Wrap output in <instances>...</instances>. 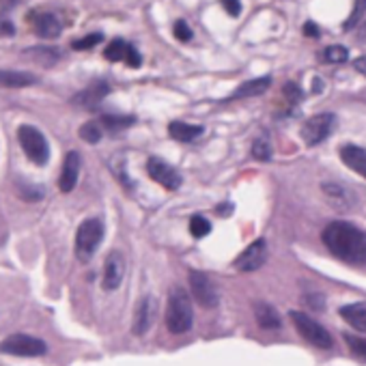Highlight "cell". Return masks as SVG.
Returning <instances> with one entry per match:
<instances>
[{
  "label": "cell",
  "instance_id": "6da1fadb",
  "mask_svg": "<svg viewBox=\"0 0 366 366\" xmlns=\"http://www.w3.org/2000/svg\"><path fill=\"white\" fill-rule=\"evenodd\" d=\"M321 239L336 258L351 265H366V231L355 224L330 222L324 229Z\"/></svg>",
  "mask_w": 366,
  "mask_h": 366
},
{
  "label": "cell",
  "instance_id": "7a4b0ae2",
  "mask_svg": "<svg viewBox=\"0 0 366 366\" xmlns=\"http://www.w3.org/2000/svg\"><path fill=\"white\" fill-rule=\"evenodd\" d=\"M194 312L190 293L183 287H173L168 293V308H166V326L173 334H185L192 330Z\"/></svg>",
  "mask_w": 366,
  "mask_h": 366
},
{
  "label": "cell",
  "instance_id": "3957f363",
  "mask_svg": "<svg viewBox=\"0 0 366 366\" xmlns=\"http://www.w3.org/2000/svg\"><path fill=\"white\" fill-rule=\"evenodd\" d=\"M289 317L295 326V330L312 345V347H319V349H332L334 347V338L330 336V332L317 324L312 317H308L306 312H299V310H291Z\"/></svg>",
  "mask_w": 366,
  "mask_h": 366
},
{
  "label": "cell",
  "instance_id": "277c9868",
  "mask_svg": "<svg viewBox=\"0 0 366 366\" xmlns=\"http://www.w3.org/2000/svg\"><path fill=\"white\" fill-rule=\"evenodd\" d=\"M18 140H20L24 153L28 155V160H30L33 164H37V166L47 164V160H50V147H47L45 136H43L37 127H33V125H22V127L18 130Z\"/></svg>",
  "mask_w": 366,
  "mask_h": 366
},
{
  "label": "cell",
  "instance_id": "5b68a950",
  "mask_svg": "<svg viewBox=\"0 0 366 366\" xmlns=\"http://www.w3.org/2000/svg\"><path fill=\"white\" fill-rule=\"evenodd\" d=\"M101 239H103V224L95 218L84 220L76 233V256L80 261H88L97 252Z\"/></svg>",
  "mask_w": 366,
  "mask_h": 366
},
{
  "label": "cell",
  "instance_id": "8992f818",
  "mask_svg": "<svg viewBox=\"0 0 366 366\" xmlns=\"http://www.w3.org/2000/svg\"><path fill=\"white\" fill-rule=\"evenodd\" d=\"M0 351L9 355H20V358H37L47 351V345L28 334H13L0 343Z\"/></svg>",
  "mask_w": 366,
  "mask_h": 366
},
{
  "label": "cell",
  "instance_id": "52a82bcc",
  "mask_svg": "<svg viewBox=\"0 0 366 366\" xmlns=\"http://www.w3.org/2000/svg\"><path fill=\"white\" fill-rule=\"evenodd\" d=\"M334 127H336V117L330 113H321V115H315L312 119H308L302 125V138L310 147L319 144L334 132Z\"/></svg>",
  "mask_w": 366,
  "mask_h": 366
},
{
  "label": "cell",
  "instance_id": "ba28073f",
  "mask_svg": "<svg viewBox=\"0 0 366 366\" xmlns=\"http://www.w3.org/2000/svg\"><path fill=\"white\" fill-rule=\"evenodd\" d=\"M28 22H30L35 35L41 37V39H57L63 33V20L55 11L35 9L28 16Z\"/></svg>",
  "mask_w": 366,
  "mask_h": 366
},
{
  "label": "cell",
  "instance_id": "9c48e42d",
  "mask_svg": "<svg viewBox=\"0 0 366 366\" xmlns=\"http://www.w3.org/2000/svg\"><path fill=\"white\" fill-rule=\"evenodd\" d=\"M190 287H192L194 299L200 306L214 308L218 304V291H216L214 282L209 280V276H205L202 272H190Z\"/></svg>",
  "mask_w": 366,
  "mask_h": 366
},
{
  "label": "cell",
  "instance_id": "30bf717a",
  "mask_svg": "<svg viewBox=\"0 0 366 366\" xmlns=\"http://www.w3.org/2000/svg\"><path fill=\"white\" fill-rule=\"evenodd\" d=\"M268 261V246L263 239H256L252 241L235 261V268L239 272H256L261 265H263Z\"/></svg>",
  "mask_w": 366,
  "mask_h": 366
},
{
  "label": "cell",
  "instance_id": "8fae6325",
  "mask_svg": "<svg viewBox=\"0 0 366 366\" xmlns=\"http://www.w3.org/2000/svg\"><path fill=\"white\" fill-rule=\"evenodd\" d=\"M147 173H149V177H151L155 183H160V185L166 188V190H177V188L181 185L179 173H177L171 164H166L164 160H160V158H151V160L147 162Z\"/></svg>",
  "mask_w": 366,
  "mask_h": 366
},
{
  "label": "cell",
  "instance_id": "7c38bea8",
  "mask_svg": "<svg viewBox=\"0 0 366 366\" xmlns=\"http://www.w3.org/2000/svg\"><path fill=\"white\" fill-rule=\"evenodd\" d=\"M155 315H158V302H155L153 295H147L140 299V304L136 306V312H134V324H132V332L136 336H142L149 332V328L153 326L155 321Z\"/></svg>",
  "mask_w": 366,
  "mask_h": 366
},
{
  "label": "cell",
  "instance_id": "4fadbf2b",
  "mask_svg": "<svg viewBox=\"0 0 366 366\" xmlns=\"http://www.w3.org/2000/svg\"><path fill=\"white\" fill-rule=\"evenodd\" d=\"M123 274H125V258L121 252H110L106 258V265H103V289L106 291H117L123 282Z\"/></svg>",
  "mask_w": 366,
  "mask_h": 366
},
{
  "label": "cell",
  "instance_id": "5bb4252c",
  "mask_svg": "<svg viewBox=\"0 0 366 366\" xmlns=\"http://www.w3.org/2000/svg\"><path fill=\"white\" fill-rule=\"evenodd\" d=\"M103 57H106L108 61H113V63L123 61V63H127L130 67H140V55H138L136 47H134L132 43H127V41H123V39H115V41L106 47V52H103Z\"/></svg>",
  "mask_w": 366,
  "mask_h": 366
},
{
  "label": "cell",
  "instance_id": "9a60e30c",
  "mask_svg": "<svg viewBox=\"0 0 366 366\" xmlns=\"http://www.w3.org/2000/svg\"><path fill=\"white\" fill-rule=\"evenodd\" d=\"M80 166H82L80 155L76 151H69L63 162V171H61V179H59V188L63 194H69L76 188L78 177H80Z\"/></svg>",
  "mask_w": 366,
  "mask_h": 366
},
{
  "label": "cell",
  "instance_id": "2e32d148",
  "mask_svg": "<svg viewBox=\"0 0 366 366\" xmlns=\"http://www.w3.org/2000/svg\"><path fill=\"white\" fill-rule=\"evenodd\" d=\"M108 91H110V86L103 82V80H97V82H93L88 88H84L82 93H78L76 95V103H80L82 108H97L99 103H101V99L108 95Z\"/></svg>",
  "mask_w": 366,
  "mask_h": 366
},
{
  "label": "cell",
  "instance_id": "e0dca14e",
  "mask_svg": "<svg viewBox=\"0 0 366 366\" xmlns=\"http://www.w3.org/2000/svg\"><path fill=\"white\" fill-rule=\"evenodd\" d=\"M341 158L343 162L358 175H362L366 179V149L358 147V144H345L341 149Z\"/></svg>",
  "mask_w": 366,
  "mask_h": 366
},
{
  "label": "cell",
  "instance_id": "ac0fdd59",
  "mask_svg": "<svg viewBox=\"0 0 366 366\" xmlns=\"http://www.w3.org/2000/svg\"><path fill=\"white\" fill-rule=\"evenodd\" d=\"M254 317H256V324L263 328V330H278L282 326L280 321V315L276 312L274 306L261 302V304H254Z\"/></svg>",
  "mask_w": 366,
  "mask_h": 366
},
{
  "label": "cell",
  "instance_id": "d6986e66",
  "mask_svg": "<svg viewBox=\"0 0 366 366\" xmlns=\"http://www.w3.org/2000/svg\"><path fill=\"white\" fill-rule=\"evenodd\" d=\"M341 317L355 330L366 332V304L364 302H355V304H347L341 308Z\"/></svg>",
  "mask_w": 366,
  "mask_h": 366
},
{
  "label": "cell",
  "instance_id": "ffe728a7",
  "mask_svg": "<svg viewBox=\"0 0 366 366\" xmlns=\"http://www.w3.org/2000/svg\"><path fill=\"white\" fill-rule=\"evenodd\" d=\"M272 84V78L270 76H263V78H254V80H248L244 82L241 86H237V91L231 95V99H241V97H254V95H261L265 93Z\"/></svg>",
  "mask_w": 366,
  "mask_h": 366
},
{
  "label": "cell",
  "instance_id": "44dd1931",
  "mask_svg": "<svg viewBox=\"0 0 366 366\" xmlns=\"http://www.w3.org/2000/svg\"><path fill=\"white\" fill-rule=\"evenodd\" d=\"M168 134L179 142H192L202 134V127L200 125H190V123H183V121H173L168 125Z\"/></svg>",
  "mask_w": 366,
  "mask_h": 366
},
{
  "label": "cell",
  "instance_id": "7402d4cb",
  "mask_svg": "<svg viewBox=\"0 0 366 366\" xmlns=\"http://www.w3.org/2000/svg\"><path fill=\"white\" fill-rule=\"evenodd\" d=\"M37 78L33 74H24V72H9L3 69L0 72V86H7V88H22V86H30L35 84Z\"/></svg>",
  "mask_w": 366,
  "mask_h": 366
},
{
  "label": "cell",
  "instance_id": "603a6c76",
  "mask_svg": "<svg viewBox=\"0 0 366 366\" xmlns=\"http://www.w3.org/2000/svg\"><path fill=\"white\" fill-rule=\"evenodd\" d=\"M24 55L33 57L35 63L39 65H55L59 61V52L57 50H50V47H37V50H26Z\"/></svg>",
  "mask_w": 366,
  "mask_h": 366
},
{
  "label": "cell",
  "instance_id": "cb8c5ba5",
  "mask_svg": "<svg viewBox=\"0 0 366 366\" xmlns=\"http://www.w3.org/2000/svg\"><path fill=\"white\" fill-rule=\"evenodd\" d=\"M349 59V50L345 45H328L324 50V61L330 65H341Z\"/></svg>",
  "mask_w": 366,
  "mask_h": 366
},
{
  "label": "cell",
  "instance_id": "d4e9b609",
  "mask_svg": "<svg viewBox=\"0 0 366 366\" xmlns=\"http://www.w3.org/2000/svg\"><path fill=\"white\" fill-rule=\"evenodd\" d=\"M252 155H254L256 160H261V162L272 160V144H270V140H268L265 136L254 140V144H252Z\"/></svg>",
  "mask_w": 366,
  "mask_h": 366
},
{
  "label": "cell",
  "instance_id": "484cf974",
  "mask_svg": "<svg viewBox=\"0 0 366 366\" xmlns=\"http://www.w3.org/2000/svg\"><path fill=\"white\" fill-rule=\"evenodd\" d=\"M103 127L110 130V132H119L123 127H130L134 123V117H113V115H106L101 119Z\"/></svg>",
  "mask_w": 366,
  "mask_h": 366
},
{
  "label": "cell",
  "instance_id": "4316f807",
  "mask_svg": "<svg viewBox=\"0 0 366 366\" xmlns=\"http://www.w3.org/2000/svg\"><path fill=\"white\" fill-rule=\"evenodd\" d=\"M80 138L86 140V142H91V144L99 142V140H101V125L95 123V121L84 123V125L80 127Z\"/></svg>",
  "mask_w": 366,
  "mask_h": 366
},
{
  "label": "cell",
  "instance_id": "83f0119b",
  "mask_svg": "<svg viewBox=\"0 0 366 366\" xmlns=\"http://www.w3.org/2000/svg\"><path fill=\"white\" fill-rule=\"evenodd\" d=\"M209 231H212V224H209V220H205L202 216H194L190 220V233L198 239H202L205 235H209Z\"/></svg>",
  "mask_w": 366,
  "mask_h": 366
},
{
  "label": "cell",
  "instance_id": "f1b7e54d",
  "mask_svg": "<svg viewBox=\"0 0 366 366\" xmlns=\"http://www.w3.org/2000/svg\"><path fill=\"white\" fill-rule=\"evenodd\" d=\"M345 343H347V347H349L355 355L366 358V338L353 336V334H345Z\"/></svg>",
  "mask_w": 366,
  "mask_h": 366
},
{
  "label": "cell",
  "instance_id": "f546056e",
  "mask_svg": "<svg viewBox=\"0 0 366 366\" xmlns=\"http://www.w3.org/2000/svg\"><path fill=\"white\" fill-rule=\"evenodd\" d=\"M101 39H103V35H101V33H93V35H88V37H84V39L74 41V43H72V47H74V50H91L93 45L101 43Z\"/></svg>",
  "mask_w": 366,
  "mask_h": 366
},
{
  "label": "cell",
  "instance_id": "4dcf8cb0",
  "mask_svg": "<svg viewBox=\"0 0 366 366\" xmlns=\"http://www.w3.org/2000/svg\"><path fill=\"white\" fill-rule=\"evenodd\" d=\"M173 33H175V37L179 39V41H190L192 39V28L183 22V20H179V22H175V26H173Z\"/></svg>",
  "mask_w": 366,
  "mask_h": 366
},
{
  "label": "cell",
  "instance_id": "1f68e13d",
  "mask_svg": "<svg viewBox=\"0 0 366 366\" xmlns=\"http://www.w3.org/2000/svg\"><path fill=\"white\" fill-rule=\"evenodd\" d=\"M366 11V0H355V7H353V13H351V18L345 22V30L347 28H351L358 20H360V16Z\"/></svg>",
  "mask_w": 366,
  "mask_h": 366
},
{
  "label": "cell",
  "instance_id": "d6a6232c",
  "mask_svg": "<svg viewBox=\"0 0 366 366\" xmlns=\"http://www.w3.org/2000/svg\"><path fill=\"white\" fill-rule=\"evenodd\" d=\"M222 5L229 11V16H233V18H237L239 11H241V3H239V0H222Z\"/></svg>",
  "mask_w": 366,
  "mask_h": 366
},
{
  "label": "cell",
  "instance_id": "836d02e7",
  "mask_svg": "<svg viewBox=\"0 0 366 366\" xmlns=\"http://www.w3.org/2000/svg\"><path fill=\"white\" fill-rule=\"evenodd\" d=\"M285 95L289 97V101H299L302 99V91L297 84H287L285 86Z\"/></svg>",
  "mask_w": 366,
  "mask_h": 366
},
{
  "label": "cell",
  "instance_id": "e575fe53",
  "mask_svg": "<svg viewBox=\"0 0 366 366\" xmlns=\"http://www.w3.org/2000/svg\"><path fill=\"white\" fill-rule=\"evenodd\" d=\"M353 65H355V69H358L360 74H364V76H366V57H360Z\"/></svg>",
  "mask_w": 366,
  "mask_h": 366
},
{
  "label": "cell",
  "instance_id": "d590c367",
  "mask_svg": "<svg viewBox=\"0 0 366 366\" xmlns=\"http://www.w3.org/2000/svg\"><path fill=\"white\" fill-rule=\"evenodd\" d=\"M218 214L220 216H231L233 214V205H220L218 207Z\"/></svg>",
  "mask_w": 366,
  "mask_h": 366
},
{
  "label": "cell",
  "instance_id": "8d00e7d4",
  "mask_svg": "<svg viewBox=\"0 0 366 366\" xmlns=\"http://www.w3.org/2000/svg\"><path fill=\"white\" fill-rule=\"evenodd\" d=\"M304 33H306L308 37H310V35H312V37H317V35H319V30H317V26H315V24H306V30H304Z\"/></svg>",
  "mask_w": 366,
  "mask_h": 366
},
{
  "label": "cell",
  "instance_id": "74e56055",
  "mask_svg": "<svg viewBox=\"0 0 366 366\" xmlns=\"http://www.w3.org/2000/svg\"><path fill=\"white\" fill-rule=\"evenodd\" d=\"M358 39H360V41H366V22H362L360 33H358Z\"/></svg>",
  "mask_w": 366,
  "mask_h": 366
}]
</instances>
